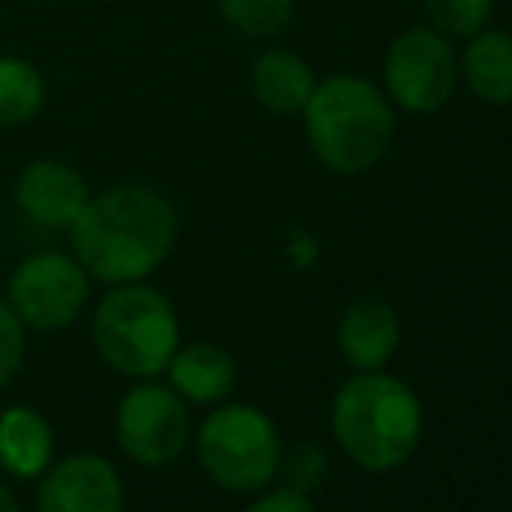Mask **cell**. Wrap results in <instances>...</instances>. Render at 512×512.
Listing matches in <instances>:
<instances>
[{
	"label": "cell",
	"mask_w": 512,
	"mask_h": 512,
	"mask_svg": "<svg viewBox=\"0 0 512 512\" xmlns=\"http://www.w3.org/2000/svg\"><path fill=\"white\" fill-rule=\"evenodd\" d=\"M178 241V209L161 189L122 182L91 192L70 223V255L105 286L150 279Z\"/></svg>",
	"instance_id": "cell-1"
},
{
	"label": "cell",
	"mask_w": 512,
	"mask_h": 512,
	"mask_svg": "<svg viewBox=\"0 0 512 512\" xmlns=\"http://www.w3.org/2000/svg\"><path fill=\"white\" fill-rule=\"evenodd\" d=\"M422 429L418 394L387 370L356 373L331 398V436L366 474L401 471L415 457Z\"/></svg>",
	"instance_id": "cell-2"
},
{
	"label": "cell",
	"mask_w": 512,
	"mask_h": 512,
	"mask_svg": "<svg viewBox=\"0 0 512 512\" xmlns=\"http://www.w3.org/2000/svg\"><path fill=\"white\" fill-rule=\"evenodd\" d=\"M304 133L314 157L335 175H366L387 157L398 115L380 84L359 74L317 81L304 105Z\"/></svg>",
	"instance_id": "cell-3"
},
{
	"label": "cell",
	"mask_w": 512,
	"mask_h": 512,
	"mask_svg": "<svg viewBox=\"0 0 512 512\" xmlns=\"http://www.w3.org/2000/svg\"><path fill=\"white\" fill-rule=\"evenodd\" d=\"M91 338L108 370L129 380L164 377L182 345L178 310L147 279L108 286L91 317Z\"/></svg>",
	"instance_id": "cell-4"
},
{
	"label": "cell",
	"mask_w": 512,
	"mask_h": 512,
	"mask_svg": "<svg viewBox=\"0 0 512 512\" xmlns=\"http://www.w3.org/2000/svg\"><path fill=\"white\" fill-rule=\"evenodd\" d=\"M192 436H196L199 467L223 492L255 495L276 481L283 436L262 408L244 401H220Z\"/></svg>",
	"instance_id": "cell-5"
},
{
	"label": "cell",
	"mask_w": 512,
	"mask_h": 512,
	"mask_svg": "<svg viewBox=\"0 0 512 512\" xmlns=\"http://www.w3.org/2000/svg\"><path fill=\"white\" fill-rule=\"evenodd\" d=\"M460 88V56L453 39L429 25H411L387 46L384 95L408 115H436Z\"/></svg>",
	"instance_id": "cell-6"
},
{
	"label": "cell",
	"mask_w": 512,
	"mask_h": 512,
	"mask_svg": "<svg viewBox=\"0 0 512 512\" xmlns=\"http://www.w3.org/2000/svg\"><path fill=\"white\" fill-rule=\"evenodd\" d=\"M4 300L25 331L53 335L84 314L91 300V276L67 251H35L14 265Z\"/></svg>",
	"instance_id": "cell-7"
},
{
	"label": "cell",
	"mask_w": 512,
	"mask_h": 512,
	"mask_svg": "<svg viewBox=\"0 0 512 512\" xmlns=\"http://www.w3.org/2000/svg\"><path fill=\"white\" fill-rule=\"evenodd\" d=\"M192 439V411L161 380H136L115 408V443L133 464L168 467Z\"/></svg>",
	"instance_id": "cell-8"
},
{
	"label": "cell",
	"mask_w": 512,
	"mask_h": 512,
	"mask_svg": "<svg viewBox=\"0 0 512 512\" xmlns=\"http://www.w3.org/2000/svg\"><path fill=\"white\" fill-rule=\"evenodd\" d=\"M126 488L102 453H70L39 478L35 512H122Z\"/></svg>",
	"instance_id": "cell-9"
},
{
	"label": "cell",
	"mask_w": 512,
	"mask_h": 512,
	"mask_svg": "<svg viewBox=\"0 0 512 512\" xmlns=\"http://www.w3.org/2000/svg\"><path fill=\"white\" fill-rule=\"evenodd\" d=\"M91 185L70 161L39 157L14 178V206L28 223L42 230H70L91 199Z\"/></svg>",
	"instance_id": "cell-10"
},
{
	"label": "cell",
	"mask_w": 512,
	"mask_h": 512,
	"mask_svg": "<svg viewBox=\"0 0 512 512\" xmlns=\"http://www.w3.org/2000/svg\"><path fill=\"white\" fill-rule=\"evenodd\" d=\"M335 342L342 359L356 373L387 370L401 349V317L387 300L366 297L342 310L335 328Z\"/></svg>",
	"instance_id": "cell-11"
},
{
	"label": "cell",
	"mask_w": 512,
	"mask_h": 512,
	"mask_svg": "<svg viewBox=\"0 0 512 512\" xmlns=\"http://www.w3.org/2000/svg\"><path fill=\"white\" fill-rule=\"evenodd\" d=\"M164 377H168L171 391H175L189 408L192 405L213 408L234 394L237 363L223 345L189 342V345H178L175 349V356H171Z\"/></svg>",
	"instance_id": "cell-12"
},
{
	"label": "cell",
	"mask_w": 512,
	"mask_h": 512,
	"mask_svg": "<svg viewBox=\"0 0 512 512\" xmlns=\"http://www.w3.org/2000/svg\"><path fill=\"white\" fill-rule=\"evenodd\" d=\"M56 460V436L49 418L32 405L0 411V471L14 481L42 478Z\"/></svg>",
	"instance_id": "cell-13"
},
{
	"label": "cell",
	"mask_w": 512,
	"mask_h": 512,
	"mask_svg": "<svg viewBox=\"0 0 512 512\" xmlns=\"http://www.w3.org/2000/svg\"><path fill=\"white\" fill-rule=\"evenodd\" d=\"M314 88V67L293 49H265L251 63V95L272 115H300Z\"/></svg>",
	"instance_id": "cell-14"
},
{
	"label": "cell",
	"mask_w": 512,
	"mask_h": 512,
	"mask_svg": "<svg viewBox=\"0 0 512 512\" xmlns=\"http://www.w3.org/2000/svg\"><path fill=\"white\" fill-rule=\"evenodd\" d=\"M460 56V81L478 102L509 105L512 102V32L481 28L464 39Z\"/></svg>",
	"instance_id": "cell-15"
},
{
	"label": "cell",
	"mask_w": 512,
	"mask_h": 512,
	"mask_svg": "<svg viewBox=\"0 0 512 512\" xmlns=\"http://www.w3.org/2000/svg\"><path fill=\"white\" fill-rule=\"evenodd\" d=\"M46 105V77L25 56H0V129H21Z\"/></svg>",
	"instance_id": "cell-16"
},
{
	"label": "cell",
	"mask_w": 512,
	"mask_h": 512,
	"mask_svg": "<svg viewBox=\"0 0 512 512\" xmlns=\"http://www.w3.org/2000/svg\"><path fill=\"white\" fill-rule=\"evenodd\" d=\"M220 18L244 39H276L290 28L297 0H216Z\"/></svg>",
	"instance_id": "cell-17"
},
{
	"label": "cell",
	"mask_w": 512,
	"mask_h": 512,
	"mask_svg": "<svg viewBox=\"0 0 512 512\" xmlns=\"http://www.w3.org/2000/svg\"><path fill=\"white\" fill-rule=\"evenodd\" d=\"M425 25L443 32L446 39H471L474 32L492 25L495 0H422Z\"/></svg>",
	"instance_id": "cell-18"
},
{
	"label": "cell",
	"mask_w": 512,
	"mask_h": 512,
	"mask_svg": "<svg viewBox=\"0 0 512 512\" xmlns=\"http://www.w3.org/2000/svg\"><path fill=\"white\" fill-rule=\"evenodd\" d=\"M279 481L286 488H297L304 495H314L328 481V453L317 443H297L293 450H283L279 457Z\"/></svg>",
	"instance_id": "cell-19"
},
{
	"label": "cell",
	"mask_w": 512,
	"mask_h": 512,
	"mask_svg": "<svg viewBox=\"0 0 512 512\" xmlns=\"http://www.w3.org/2000/svg\"><path fill=\"white\" fill-rule=\"evenodd\" d=\"M25 345H28L25 324L18 321L11 304L0 297V391H4L21 373V366H25Z\"/></svg>",
	"instance_id": "cell-20"
},
{
	"label": "cell",
	"mask_w": 512,
	"mask_h": 512,
	"mask_svg": "<svg viewBox=\"0 0 512 512\" xmlns=\"http://www.w3.org/2000/svg\"><path fill=\"white\" fill-rule=\"evenodd\" d=\"M241 512H317V506L310 495L297 492V488L276 485V488L255 492V499H251Z\"/></svg>",
	"instance_id": "cell-21"
},
{
	"label": "cell",
	"mask_w": 512,
	"mask_h": 512,
	"mask_svg": "<svg viewBox=\"0 0 512 512\" xmlns=\"http://www.w3.org/2000/svg\"><path fill=\"white\" fill-rule=\"evenodd\" d=\"M290 255H293V262H297L300 269H310V265L317 262V244L310 241V237H293Z\"/></svg>",
	"instance_id": "cell-22"
},
{
	"label": "cell",
	"mask_w": 512,
	"mask_h": 512,
	"mask_svg": "<svg viewBox=\"0 0 512 512\" xmlns=\"http://www.w3.org/2000/svg\"><path fill=\"white\" fill-rule=\"evenodd\" d=\"M0 512H25V509H21V502L14 499V492L4 485V481H0Z\"/></svg>",
	"instance_id": "cell-23"
}]
</instances>
